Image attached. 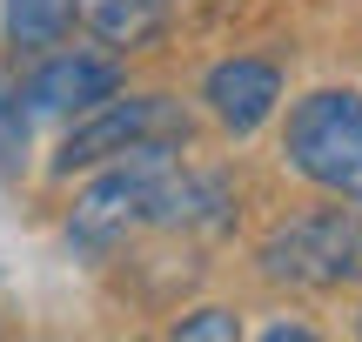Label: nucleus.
Wrapping results in <instances>:
<instances>
[{
    "instance_id": "nucleus-5",
    "label": "nucleus",
    "mask_w": 362,
    "mask_h": 342,
    "mask_svg": "<svg viewBox=\"0 0 362 342\" xmlns=\"http://www.w3.org/2000/svg\"><path fill=\"white\" fill-rule=\"evenodd\" d=\"M107 94H121V67L107 61V54L54 47L47 61L27 74V88L13 94V107H21V128L27 121H81L88 107H101Z\"/></svg>"
},
{
    "instance_id": "nucleus-1",
    "label": "nucleus",
    "mask_w": 362,
    "mask_h": 342,
    "mask_svg": "<svg viewBox=\"0 0 362 342\" xmlns=\"http://www.w3.org/2000/svg\"><path fill=\"white\" fill-rule=\"evenodd\" d=\"M215 222H228V188L215 175H194L181 161V141H155L107 161V175L67 215V242L88 255H121L148 228H215Z\"/></svg>"
},
{
    "instance_id": "nucleus-3",
    "label": "nucleus",
    "mask_w": 362,
    "mask_h": 342,
    "mask_svg": "<svg viewBox=\"0 0 362 342\" xmlns=\"http://www.w3.org/2000/svg\"><path fill=\"white\" fill-rule=\"evenodd\" d=\"M282 161L322 195L362 201V94L356 88L302 94L282 121Z\"/></svg>"
},
{
    "instance_id": "nucleus-6",
    "label": "nucleus",
    "mask_w": 362,
    "mask_h": 342,
    "mask_svg": "<svg viewBox=\"0 0 362 342\" xmlns=\"http://www.w3.org/2000/svg\"><path fill=\"white\" fill-rule=\"evenodd\" d=\"M202 101H208V114L242 141V134H255L262 121H275V107H282V67L255 61V54H235V61L208 67Z\"/></svg>"
},
{
    "instance_id": "nucleus-7",
    "label": "nucleus",
    "mask_w": 362,
    "mask_h": 342,
    "mask_svg": "<svg viewBox=\"0 0 362 342\" xmlns=\"http://www.w3.org/2000/svg\"><path fill=\"white\" fill-rule=\"evenodd\" d=\"M67 7L101 47H121V54L155 47L168 34V0H67Z\"/></svg>"
},
{
    "instance_id": "nucleus-10",
    "label": "nucleus",
    "mask_w": 362,
    "mask_h": 342,
    "mask_svg": "<svg viewBox=\"0 0 362 342\" xmlns=\"http://www.w3.org/2000/svg\"><path fill=\"white\" fill-rule=\"evenodd\" d=\"M262 342H315V329H302V322H275V329H262Z\"/></svg>"
},
{
    "instance_id": "nucleus-2",
    "label": "nucleus",
    "mask_w": 362,
    "mask_h": 342,
    "mask_svg": "<svg viewBox=\"0 0 362 342\" xmlns=\"http://www.w3.org/2000/svg\"><path fill=\"white\" fill-rule=\"evenodd\" d=\"M255 269L288 289H342L362 282V201L342 208V195H329L322 208H302L288 222H275L255 249Z\"/></svg>"
},
{
    "instance_id": "nucleus-11",
    "label": "nucleus",
    "mask_w": 362,
    "mask_h": 342,
    "mask_svg": "<svg viewBox=\"0 0 362 342\" xmlns=\"http://www.w3.org/2000/svg\"><path fill=\"white\" fill-rule=\"evenodd\" d=\"M356 329H362V322H356Z\"/></svg>"
},
{
    "instance_id": "nucleus-8",
    "label": "nucleus",
    "mask_w": 362,
    "mask_h": 342,
    "mask_svg": "<svg viewBox=\"0 0 362 342\" xmlns=\"http://www.w3.org/2000/svg\"><path fill=\"white\" fill-rule=\"evenodd\" d=\"M0 27L13 47H61L74 27V7L67 0H0Z\"/></svg>"
},
{
    "instance_id": "nucleus-9",
    "label": "nucleus",
    "mask_w": 362,
    "mask_h": 342,
    "mask_svg": "<svg viewBox=\"0 0 362 342\" xmlns=\"http://www.w3.org/2000/svg\"><path fill=\"white\" fill-rule=\"evenodd\" d=\"M235 336H242L235 309H194V316L175 322V342H235Z\"/></svg>"
},
{
    "instance_id": "nucleus-4",
    "label": "nucleus",
    "mask_w": 362,
    "mask_h": 342,
    "mask_svg": "<svg viewBox=\"0 0 362 342\" xmlns=\"http://www.w3.org/2000/svg\"><path fill=\"white\" fill-rule=\"evenodd\" d=\"M155 141H188V114L168 101V94H107L101 107L67 128L54 168L74 175V168H107V161L134 155V148H155Z\"/></svg>"
}]
</instances>
